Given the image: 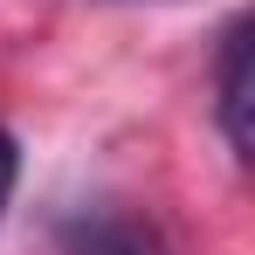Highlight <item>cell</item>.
I'll return each mask as SVG.
<instances>
[{"mask_svg": "<svg viewBox=\"0 0 255 255\" xmlns=\"http://www.w3.org/2000/svg\"><path fill=\"white\" fill-rule=\"evenodd\" d=\"M62 255H159V235L118 207H83L62 221Z\"/></svg>", "mask_w": 255, "mask_h": 255, "instance_id": "7a4b0ae2", "label": "cell"}, {"mask_svg": "<svg viewBox=\"0 0 255 255\" xmlns=\"http://www.w3.org/2000/svg\"><path fill=\"white\" fill-rule=\"evenodd\" d=\"M249 35H255L249 21H228L221 55H214V118L235 159H249Z\"/></svg>", "mask_w": 255, "mask_h": 255, "instance_id": "6da1fadb", "label": "cell"}, {"mask_svg": "<svg viewBox=\"0 0 255 255\" xmlns=\"http://www.w3.org/2000/svg\"><path fill=\"white\" fill-rule=\"evenodd\" d=\"M14 179H21V152H14V138L0 131V214H7V200H14Z\"/></svg>", "mask_w": 255, "mask_h": 255, "instance_id": "3957f363", "label": "cell"}]
</instances>
